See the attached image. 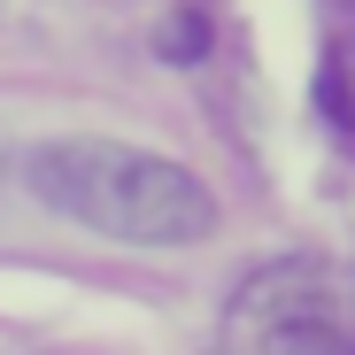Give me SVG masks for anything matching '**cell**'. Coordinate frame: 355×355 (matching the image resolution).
Listing matches in <instances>:
<instances>
[{
  "label": "cell",
  "mask_w": 355,
  "mask_h": 355,
  "mask_svg": "<svg viewBox=\"0 0 355 355\" xmlns=\"http://www.w3.org/2000/svg\"><path fill=\"white\" fill-rule=\"evenodd\" d=\"M232 347L240 355H347V317L309 263H286V270L248 278L240 309H232Z\"/></svg>",
  "instance_id": "cell-2"
},
{
  "label": "cell",
  "mask_w": 355,
  "mask_h": 355,
  "mask_svg": "<svg viewBox=\"0 0 355 355\" xmlns=\"http://www.w3.org/2000/svg\"><path fill=\"white\" fill-rule=\"evenodd\" d=\"M317 116H332L340 147H355V85H347V62H340V54H324V70H317Z\"/></svg>",
  "instance_id": "cell-3"
},
{
  "label": "cell",
  "mask_w": 355,
  "mask_h": 355,
  "mask_svg": "<svg viewBox=\"0 0 355 355\" xmlns=\"http://www.w3.org/2000/svg\"><path fill=\"white\" fill-rule=\"evenodd\" d=\"M24 178L54 216L132 240V248H193L216 232V193L201 178L124 139H46L31 147Z\"/></svg>",
  "instance_id": "cell-1"
},
{
  "label": "cell",
  "mask_w": 355,
  "mask_h": 355,
  "mask_svg": "<svg viewBox=\"0 0 355 355\" xmlns=\"http://www.w3.org/2000/svg\"><path fill=\"white\" fill-rule=\"evenodd\" d=\"M201 46H209V24H201V16H178V24L162 31V54H178V62H186V54H201Z\"/></svg>",
  "instance_id": "cell-4"
}]
</instances>
